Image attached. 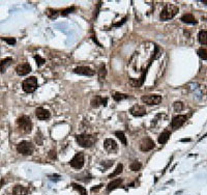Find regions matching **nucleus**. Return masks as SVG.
Returning a JSON list of instances; mask_svg holds the SVG:
<instances>
[{"mask_svg":"<svg viewBox=\"0 0 207 195\" xmlns=\"http://www.w3.org/2000/svg\"><path fill=\"white\" fill-rule=\"evenodd\" d=\"M76 141L82 148H91L97 142V137L90 134H81L76 136Z\"/></svg>","mask_w":207,"mask_h":195,"instance_id":"nucleus-2","label":"nucleus"},{"mask_svg":"<svg viewBox=\"0 0 207 195\" xmlns=\"http://www.w3.org/2000/svg\"><path fill=\"white\" fill-rule=\"evenodd\" d=\"M108 103V99L107 98H102L100 96H97L95 98H93L91 100V106L92 107H98L100 105L106 106Z\"/></svg>","mask_w":207,"mask_h":195,"instance_id":"nucleus-15","label":"nucleus"},{"mask_svg":"<svg viewBox=\"0 0 207 195\" xmlns=\"http://www.w3.org/2000/svg\"><path fill=\"white\" fill-rule=\"evenodd\" d=\"M181 21L184 22V23H188V24H196L197 23V20L196 18L193 16L192 14H185L181 17Z\"/></svg>","mask_w":207,"mask_h":195,"instance_id":"nucleus-19","label":"nucleus"},{"mask_svg":"<svg viewBox=\"0 0 207 195\" xmlns=\"http://www.w3.org/2000/svg\"><path fill=\"white\" fill-rule=\"evenodd\" d=\"M171 136V133L169 132V131H165V132H163L161 134L160 136H158V143L160 144H165L167 143V141L169 140V138H170Z\"/></svg>","mask_w":207,"mask_h":195,"instance_id":"nucleus-20","label":"nucleus"},{"mask_svg":"<svg viewBox=\"0 0 207 195\" xmlns=\"http://www.w3.org/2000/svg\"><path fill=\"white\" fill-rule=\"evenodd\" d=\"M70 165L72 167H74L75 169H81L83 166H84V154L81 153H77L75 155L74 158L70 161Z\"/></svg>","mask_w":207,"mask_h":195,"instance_id":"nucleus-7","label":"nucleus"},{"mask_svg":"<svg viewBox=\"0 0 207 195\" xmlns=\"http://www.w3.org/2000/svg\"><path fill=\"white\" fill-rule=\"evenodd\" d=\"M115 135H116V137L121 141V142L124 144V145H127V137H125L124 133L121 132V131H117V132H115Z\"/></svg>","mask_w":207,"mask_h":195,"instance_id":"nucleus-24","label":"nucleus"},{"mask_svg":"<svg viewBox=\"0 0 207 195\" xmlns=\"http://www.w3.org/2000/svg\"><path fill=\"white\" fill-rule=\"evenodd\" d=\"M74 72L76 74L83 75V76H93L95 74L94 71L88 67H78L74 70Z\"/></svg>","mask_w":207,"mask_h":195,"instance_id":"nucleus-13","label":"nucleus"},{"mask_svg":"<svg viewBox=\"0 0 207 195\" xmlns=\"http://www.w3.org/2000/svg\"><path fill=\"white\" fill-rule=\"evenodd\" d=\"M39 83H37V79L35 77H29L25 79L22 83V88L25 92L27 93H32L36 90Z\"/></svg>","mask_w":207,"mask_h":195,"instance_id":"nucleus-4","label":"nucleus"},{"mask_svg":"<svg viewBox=\"0 0 207 195\" xmlns=\"http://www.w3.org/2000/svg\"><path fill=\"white\" fill-rule=\"evenodd\" d=\"M73 11H75V7H69V9H63V11L61 12V15L62 16H66V15H69L70 12H72Z\"/></svg>","mask_w":207,"mask_h":195,"instance_id":"nucleus-32","label":"nucleus"},{"mask_svg":"<svg viewBox=\"0 0 207 195\" xmlns=\"http://www.w3.org/2000/svg\"><path fill=\"white\" fill-rule=\"evenodd\" d=\"M12 194L14 195H27L28 194V189L21 185H17L14 189H12Z\"/></svg>","mask_w":207,"mask_h":195,"instance_id":"nucleus-16","label":"nucleus"},{"mask_svg":"<svg viewBox=\"0 0 207 195\" xmlns=\"http://www.w3.org/2000/svg\"><path fill=\"white\" fill-rule=\"evenodd\" d=\"M128 98V95H125V93H120V92H115L113 95V99L115 101H121V100H125V99Z\"/></svg>","mask_w":207,"mask_h":195,"instance_id":"nucleus-26","label":"nucleus"},{"mask_svg":"<svg viewBox=\"0 0 207 195\" xmlns=\"http://www.w3.org/2000/svg\"><path fill=\"white\" fill-rule=\"evenodd\" d=\"M46 14L48 15V17L50 18V19H56L57 16H58V12L55 11V9H47Z\"/></svg>","mask_w":207,"mask_h":195,"instance_id":"nucleus-29","label":"nucleus"},{"mask_svg":"<svg viewBox=\"0 0 207 195\" xmlns=\"http://www.w3.org/2000/svg\"><path fill=\"white\" fill-rule=\"evenodd\" d=\"M49 157L51 159H55V158H56V151H50Z\"/></svg>","mask_w":207,"mask_h":195,"instance_id":"nucleus-34","label":"nucleus"},{"mask_svg":"<svg viewBox=\"0 0 207 195\" xmlns=\"http://www.w3.org/2000/svg\"><path fill=\"white\" fill-rule=\"evenodd\" d=\"M122 170H123V165H122V164H118L115 170L109 176V179H114L115 176H117L118 174H120L121 172H122Z\"/></svg>","mask_w":207,"mask_h":195,"instance_id":"nucleus-23","label":"nucleus"},{"mask_svg":"<svg viewBox=\"0 0 207 195\" xmlns=\"http://www.w3.org/2000/svg\"><path fill=\"white\" fill-rule=\"evenodd\" d=\"M17 151L18 153L23 156H30L33 154L34 146L29 141H22V142H20L17 145Z\"/></svg>","mask_w":207,"mask_h":195,"instance_id":"nucleus-5","label":"nucleus"},{"mask_svg":"<svg viewBox=\"0 0 207 195\" xmlns=\"http://www.w3.org/2000/svg\"><path fill=\"white\" fill-rule=\"evenodd\" d=\"M35 115H36V117L39 118V120H49L50 116H51L49 110L45 109V108H42V107H39V108H37V109L35 110Z\"/></svg>","mask_w":207,"mask_h":195,"instance_id":"nucleus-12","label":"nucleus"},{"mask_svg":"<svg viewBox=\"0 0 207 195\" xmlns=\"http://www.w3.org/2000/svg\"><path fill=\"white\" fill-rule=\"evenodd\" d=\"M173 107H174V110L177 111V112H180L181 110H183L184 108V105L181 102H175L173 104Z\"/></svg>","mask_w":207,"mask_h":195,"instance_id":"nucleus-30","label":"nucleus"},{"mask_svg":"<svg viewBox=\"0 0 207 195\" xmlns=\"http://www.w3.org/2000/svg\"><path fill=\"white\" fill-rule=\"evenodd\" d=\"M100 187H102V185H98V186H94V187H93V188L91 189V191H92V192H94V191H95V190L100 189Z\"/></svg>","mask_w":207,"mask_h":195,"instance_id":"nucleus-36","label":"nucleus"},{"mask_svg":"<svg viewBox=\"0 0 207 195\" xmlns=\"http://www.w3.org/2000/svg\"><path fill=\"white\" fill-rule=\"evenodd\" d=\"M130 168H131V170H132V171H138V170H140V169L142 168V164H141L139 161H134L133 163L131 164Z\"/></svg>","mask_w":207,"mask_h":195,"instance_id":"nucleus-25","label":"nucleus"},{"mask_svg":"<svg viewBox=\"0 0 207 195\" xmlns=\"http://www.w3.org/2000/svg\"><path fill=\"white\" fill-rule=\"evenodd\" d=\"M34 58H35V60H36V63H37V65H39H39H42V64H44L45 59L40 57L39 55H35Z\"/></svg>","mask_w":207,"mask_h":195,"instance_id":"nucleus-31","label":"nucleus"},{"mask_svg":"<svg viewBox=\"0 0 207 195\" xmlns=\"http://www.w3.org/2000/svg\"><path fill=\"white\" fill-rule=\"evenodd\" d=\"M121 184H122V179H113V181H112V182H110L109 185L107 186V191H108V192L113 191V190H115L116 188L120 187V185H121Z\"/></svg>","mask_w":207,"mask_h":195,"instance_id":"nucleus-17","label":"nucleus"},{"mask_svg":"<svg viewBox=\"0 0 207 195\" xmlns=\"http://www.w3.org/2000/svg\"><path fill=\"white\" fill-rule=\"evenodd\" d=\"M31 72V67L28 63H23V64H19L16 68V73L19 76H25Z\"/></svg>","mask_w":207,"mask_h":195,"instance_id":"nucleus-14","label":"nucleus"},{"mask_svg":"<svg viewBox=\"0 0 207 195\" xmlns=\"http://www.w3.org/2000/svg\"><path fill=\"white\" fill-rule=\"evenodd\" d=\"M186 120H188V116L186 115H177V116H175V117H173L171 126H172L173 129L176 130V129L180 128V127L186 121Z\"/></svg>","mask_w":207,"mask_h":195,"instance_id":"nucleus-10","label":"nucleus"},{"mask_svg":"<svg viewBox=\"0 0 207 195\" xmlns=\"http://www.w3.org/2000/svg\"><path fill=\"white\" fill-rule=\"evenodd\" d=\"M72 186L74 187V189L77 190L81 195H87V191L84 187L80 186V185H78V184H72Z\"/></svg>","mask_w":207,"mask_h":195,"instance_id":"nucleus-27","label":"nucleus"},{"mask_svg":"<svg viewBox=\"0 0 207 195\" xmlns=\"http://www.w3.org/2000/svg\"><path fill=\"white\" fill-rule=\"evenodd\" d=\"M17 126L19 128V130L24 134H28L32 130V121L30 120L29 116L27 115H23L18 118Z\"/></svg>","mask_w":207,"mask_h":195,"instance_id":"nucleus-3","label":"nucleus"},{"mask_svg":"<svg viewBox=\"0 0 207 195\" xmlns=\"http://www.w3.org/2000/svg\"><path fill=\"white\" fill-rule=\"evenodd\" d=\"M198 40L202 45H207V31L202 30L198 34Z\"/></svg>","mask_w":207,"mask_h":195,"instance_id":"nucleus-22","label":"nucleus"},{"mask_svg":"<svg viewBox=\"0 0 207 195\" xmlns=\"http://www.w3.org/2000/svg\"><path fill=\"white\" fill-rule=\"evenodd\" d=\"M197 53H198L199 57H200L201 59L207 60V49H205V48H200Z\"/></svg>","mask_w":207,"mask_h":195,"instance_id":"nucleus-28","label":"nucleus"},{"mask_svg":"<svg viewBox=\"0 0 207 195\" xmlns=\"http://www.w3.org/2000/svg\"><path fill=\"white\" fill-rule=\"evenodd\" d=\"M12 59L11 57H7V58L2 59L1 61H0V72H1V73L5 72L7 68L12 64Z\"/></svg>","mask_w":207,"mask_h":195,"instance_id":"nucleus-18","label":"nucleus"},{"mask_svg":"<svg viewBox=\"0 0 207 195\" xmlns=\"http://www.w3.org/2000/svg\"><path fill=\"white\" fill-rule=\"evenodd\" d=\"M130 112L133 116L139 117V116H143L146 114V109L142 105H135L130 109Z\"/></svg>","mask_w":207,"mask_h":195,"instance_id":"nucleus-11","label":"nucleus"},{"mask_svg":"<svg viewBox=\"0 0 207 195\" xmlns=\"http://www.w3.org/2000/svg\"><path fill=\"white\" fill-rule=\"evenodd\" d=\"M3 40H5V42L8 43L9 45H14V44H16V40H15V39H12V37H11V39H8V37H3Z\"/></svg>","mask_w":207,"mask_h":195,"instance_id":"nucleus-33","label":"nucleus"},{"mask_svg":"<svg viewBox=\"0 0 207 195\" xmlns=\"http://www.w3.org/2000/svg\"><path fill=\"white\" fill-rule=\"evenodd\" d=\"M178 12H179V9L177 5L168 3V4H166L165 7H164V9L161 11L160 18L161 21H168V20L173 19V18L177 15Z\"/></svg>","mask_w":207,"mask_h":195,"instance_id":"nucleus-1","label":"nucleus"},{"mask_svg":"<svg viewBox=\"0 0 207 195\" xmlns=\"http://www.w3.org/2000/svg\"><path fill=\"white\" fill-rule=\"evenodd\" d=\"M161 100H163V98L160 95H146L141 98V101L144 104H147V105H150V106L158 105L161 102Z\"/></svg>","mask_w":207,"mask_h":195,"instance_id":"nucleus-6","label":"nucleus"},{"mask_svg":"<svg viewBox=\"0 0 207 195\" xmlns=\"http://www.w3.org/2000/svg\"><path fill=\"white\" fill-rule=\"evenodd\" d=\"M153 148H154V142L149 137L143 138L142 141L140 142V149L142 151H149Z\"/></svg>","mask_w":207,"mask_h":195,"instance_id":"nucleus-8","label":"nucleus"},{"mask_svg":"<svg viewBox=\"0 0 207 195\" xmlns=\"http://www.w3.org/2000/svg\"><path fill=\"white\" fill-rule=\"evenodd\" d=\"M127 18H124V19H123L122 21L119 22V23H116V24L114 25V26H115V27H118V26H120V25H122L123 23H124L125 21H127Z\"/></svg>","mask_w":207,"mask_h":195,"instance_id":"nucleus-35","label":"nucleus"},{"mask_svg":"<svg viewBox=\"0 0 207 195\" xmlns=\"http://www.w3.org/2000/svg\"><path fill=\"white\" fill-rule=\"evenodd\" d=\"M106 76H107L106 67H105V64H102L100 67V70H98V79H100V82H103V81L106 79Z\"/></svg>","mask_w":207,"mask_h":195,"instance_id":"nucleus-21","label":"nucleus"},{"mask_svg":"<svg viewBox=\"0 0 207 195\" xmlns=\"http://www.w3.org/2000/svg\"><path fill=\"white\" fill-rule=\"evenodd\" d=\"M104 148H105V149L107 151H109V153H114V151H117L118 145L114 139L107 138L105 140V142H104Z\"/></svg>","mask_w":207,"mask_h":195,"instance_id":"nucleus-9","label":"nucleus"}]
</instances>
